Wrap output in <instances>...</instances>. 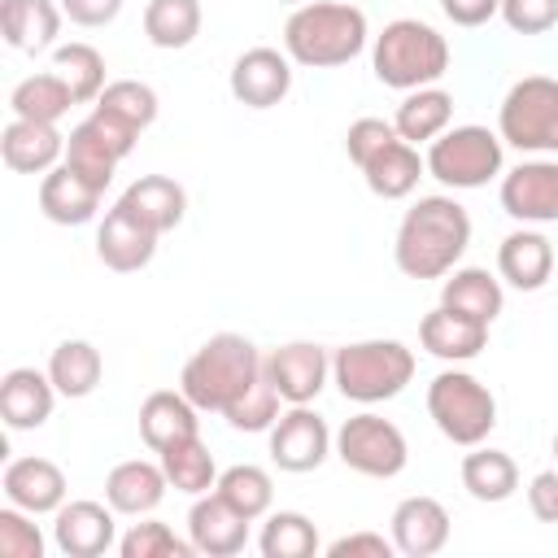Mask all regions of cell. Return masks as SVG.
<instances>
[{"instance_id": "cell-40", "label": "cell", "mask_w": 558, "mask_h": 558, "mask_svg": "<svg viewBox=\"0 0 558 558\" xmlns=\"http://www.w3.org/2000/svg\"><path fill=\"white\" fill-rule=\"evenodd\" d=\"M244 519H262V514H270V501H275V480L262 471V466H253V462H240V466H227L222 475H218V484H214Z\"/></svg>"}, {"instance_id": "cell-21", "label": "cell", "mask_w": 558, "mask_h": 558, "mask_svg": "<svg viewBox=\"0 0 558 558\" xmlns=\"http://www.w3.org/2000/svg\"><path fill=\"white\" fill-rule=\"evenodd\" d=\"M0 157L17 174H48L52 166L65 161V135L57 131V122L13 118L0 135Z\"/></svg>"}, {"instance_id": "cell-13", "label": "cell", "mask_w": 558, "mask_h": 558, "mask_svg": "<svg viewBox=\"0 0 558 558\" xmlns=\"http://www.w3.org/2000/svg\"><path fill=\"white\" fill-rule=\"evenodd\" d=\"M501 209L523 227L558 222V157L519 161L501 174Z\"/></svg>"}, {"instance_id": "cell-29", "label": "cell", "mask_w": 558, "mask_h": 558, "mask_svg": "<svg viewBox=\"0 0 558 558\" xmlns=\"http://www.w3.org/2000/svg\"><path fill=\"white\" fill-rule=\"evenodd\" d=\"M423 174H427V161H423L418 148L405 144L401 135H397L392 144H384V148L362 166V179H366V187H371L379 201H405V196L418 187Z\"/></svg>"}, {"instance_id": "cell-5", "label": "cell", "mask_w": 558, "mask_h": 558, "mask_svg": "<svg viewBox=\"0 0 558 558\" xmlns=\"http://www.w3.org/2000/svg\"><path fill=\"white\" fill-rule=\"evenodd\" d=\"M331 379L344 401L357 405L392 401L414 379V349H405L401 340H353L336 349Z\"/></svg>"}, {"instance_id": "cell-32", "label": "cell", "mask_w": 558, "mask_h": 558, "mask_svg": "<svg viewBox=\"0 0 558 558\" xmlns=\"http://www.w3.org/2000/svg\"><path fill=\"white\" fill-rule=\"evenodd\" d=\"M462 488L475 501H510L519 488V466L506 449H488V445H471V453L462 458Z\"/></svg>"}, {"instance_id": "cell-17", "label": "cell", "mask_w": 558, "mask_h": 558, "mask_svg": "<svg viewBox=\"0 0 558 558\" xmlns=\"http://www.w3.org/2000/svg\"><path fill=\"white\" fill-rule=\"evenodd\" d=\"M0 488L9 506L26 514H57L65 506V471L52 458H13L0 475Z\"/></svg>"}, {"instance_id": "cell-51", "label": "cell", "mask_w": 558, "mask_h": 558, "mask_svg": "<svg viewBox=\"0 0 558 558\" xmlns=\"http://www.w3.org/2000/svg\"><path fill=\"white\" fill-rule=\"evenodd\" d=\"M283 4H292V0H283Z\"/></svg>"}, {"instance_id": "cell-43", "label": "cell", "mask_w": 558, "mask_h": 558, "mask_svg": "<svg viewBox=\"0 0 558 558\" xmlns=\"http://www.w3.org/2000/svg\"><path fill=\"white\" fill-rule=\"evenodd\" d=\"M31 519L17 506L0 510V558H44V532Z\"/></svg>"}, {"instance_id": "cell-37", "label": "cell", "mask_w": 558, "mask_h": 558, "mask_svg": "<svg viewBox=\"0 0 558 558\" xmlns=\"http://www.w3.org/2000/svg\"><path fill=\"white\" fill-rule=\"evenodd\" d=\"M92 109L113 118V122H122V126H131L140 135V131H148L157 122V92L148 83H140V78H113V83H105V92L96 96Z\"/></svg>"}, {"instance_id": "cell-6", "label": "cell", "mask_w": 558, "mask_h": 558, "mask_svg": "<svg viewBox=\"0 0 558 558\" xmlns=\"http://www.w3.org/2000/svg\"><path fill=\"white\" fill-rule=\"evenodd\" d=\"M427 414L445 440L471 449V445H484L488 432L497 427V397L471 371L449 366L427 384Z\"/></svg>"}, {"instance_id": "cell-24", "label": "cell", "mask_w": 558, "mask_h": 558, "mask_svg": "<svg viewBox=\"0 0 558 558\" xmlns=\"http://www.w3.org/2000/svg\"><path fill=\"white\" fill-rule=\"evenodd\" d=\"M418 344L432 357H440V362H471V357L484 353L488 327L475 323V318H466V314H458V310H449V305H436L418 323Z\"/></svg>"}, {"instance_id": "cell-2", "label": "cell", "mask_w": 558, "mask_h": 558, "mask_svg": "<svg viewBox=\"0 0 558 558\" xmlns=\"http://www.w3.org/2000/svg\"><path fill=\"white\" fill-rule=\"evenodd\" d=\"M262 379V353L248 336L240 331H218L209 336L179 371V388L183 397L205 410V414H222L227 405H235L253 384Z\"/></svg>"}, {"instance_id": "cell-8", "label": "cell", "mask_w": 558, "mask_h": 558, "mask_svg": "<svg viewBox=\"0 0 558 558\" xmlns=\"http://www.w3.org/2000/svg\"><path fill=\"white\" fill-rule=\"evenodd\" d=\"M427 174L453 192L466 187H484L488 179L501 174V135L488 126H449L445 135H436L427 144Z\"/></svg>"}, {"instance_id": "cell-28", "label": "cell", "mask_w": 558, "mask_h": 558, "mask_svg": "<svg viewBox=\"0 0 558 558\" xmlns=\"http://www.w3.org/2000/svg\"><path fill=\"white\" fill-rule=\"evenodd\" d=\"M122 209H131L144 227H153L157 235L174 231L187 214V192L170 179V174H140L122 196H118Z\"/></svg>"}, {"instance_id": "cell-30", "label": "cell", "mask_w": 558, "mask_h": 558, "mask_svg": "<svg viewBox=\"0 0 558 558\" xmlns=\"http://www.w3.org/2000/svg\"><path fill=\"white\" fill-rule=\"evenodd\" d=\"M440 305H449V310H458V314H466V318H475V323L488 327L501 314L506 292H501V279L497 275H488L480 266H462V270L453 266L445 275V283H440Z\"/></svg>"}, {"instance_id": "cell-36", "label": "cell", "mask_w": 558, "mask_h": 558, "mask_svg": "<svg viewBox=\"0 0 558 558\" xmlns=\"http://www.w3.org/2000/svg\"><path fill=\"white\" fill-rule=\"evenodd\" d=\"M161 471L170 480V488L187 493V497H201L218 484V466H214V453L205 449L201 436H187V440H174L170 449H161Z\"/></svg>"}, {"instance_id": "cell-42", "label": "cell", "mask_w": 558, "mask_h": 558, "mask_svg": "<svg viewBox=\"0 0 558 558\" xmlns=\"http://www.w3.org/2000/svg\"><path fill=\"white\" fill-rule=\"evenodd\" d=\"M279 401H283V397H279V392H275V384L262 375V379H257V384H253L235 405H227V410H222V418H227L235 432H270V427L279 423V414H283V410H279Z\"/></svg>"}, {"instance_id": "cell-14", "label": "cell", "mask_w": 558, "mask_h": 558, "mask_svg": "<svg viewBox=\"0 0 558 558\" xmlns=\"http://www.w3.org/2000/svg\"><path fill=\"white\" fill-rule=\"evenodd\" d=\"M231 96L244 105V109H275L283 105V96L292 92V57L279 52V48H244L235 61H231V78H227Z\"/></svg>"}, {"instance_id": "cell-26", "label": "cell", "mask_w": 558, "mask_h": 558, "mask_svg": "<svg viewBox=\"0 0 558 558\" xmlns=\"http://www.w3.org/2000/svg\"><path fill=\"white\" fill-rule=\"evenodd\" d=\"M201 410L183 397V388L174 392V388H157V392H148L144 397V405H140V436H144V445L153 449V453H161V449H170L174 440H187V436H201V418H196Z\"/></svg>"}, {"instance_id": "cell-10", "label": "cell", "mask_w": 558, "mask_h": 558, "mask_svg": "<svg viewBox=\"0 0 558 558\" xmlns=\"http://www.w3.org/2000/svg\"><path fill=\"white\" fill-rule=\"evenodd\" d=\"M135 131L131 126H122V122H113V118H105V113H87L70 135H65V166L78 174V179H87L92 187H109L113 183V170H118V161L122 157H131V148H135Z\"/></svg>"}, {"instance_id": "cell-49", "label": "cell", "mask_w": 558, "mask_h": 558, "mask_svg": "<svg viewBox=\"0 0 558 558\" xmlns=\"http://www.w3.org/2000/svg\"><path fill=\"white\" fill-rule=\"evenodd\" d=\"M440 13L453 26H484L488 17L501 13V0H440Z\"/></svg>"}, {"instance_id": "cell-18", "label": "cell", "mask_w": 558, "mask_h": 558, "mask_svg": "<svg viewBox=\"0 0 558 558\" xmlns=\"http://www.w3.org/2000/svg\"><path fill=\"white\" fill-rule=\"evenodd\" d=\"M157 240H161V235H157L153 227H144L131 209L113 205V209L105 214L100 231H96V257H100L109 270L131 275V270H144V266L153 262Z\"/></svg>"}, {"instance_id": "cell-38", "label": "cell", "mask_w": 558, "mask_h": 558, "mask_svg": "<svg viewBox=\"0 0 558 558\" xmlns=\"http://www.w3.org/2000/svg\"><path fill=\"white\" fill-rule=\"evenodd\" d=\"M257 549H262V558H310V554H318V527L301 510H275L262 523Z\"/></svg>"}, {"instance_id": "cell-50", "label": "cell", "mask_w": 558, "mask_h": 558, "mask_svg": "<svg viewBox=\"0 0 558 558\" xmlns=\"http://www.w3.org/2000/svg\"><path fill=\"white\" fill-rule=\"evenodd\" d=\"M554 462H558V432H554Z\"/></svg>"}, {"instance_id": "cell-19", "label": "cell", "mask_w": 558, "mask_h": 558, "mask_svg": "<svg viewBox=\"0 0 558 558\" xmlns=\"http://www.w3.org/2000/svg\"><path fill=\"white\" fill-rule=\"evenodd\" d=\"M57 384L48 379V371H35V366H13L4 379H0V418L13 427V432H35L52 418V405H57Z\"/></svg>"}, {"instance_id": "cell-34", "label": "cell", "mask_w": 558, "mask_h": 558, "mask_svg": "<svg viewBox=\"0 0 558 558\" xmlns=\"http://www.w3.org/2000/svg\"><path fill=\"white\" fill-rule=\"evenodd\" d=\"M74 92L65 87V78L57 70H44V74H26L13 92H9V109L13 118H31V122H61L70 113Z\"/></svg>"}, {"instance_id": "cell-48", "label": "cell", "mask_w": 558, "mask_h": 558, "mask_svg": "<svg viewBox=\"0 0 558 558\" xmlns=\"http://www.w3.org/2000/svg\"><path fill=\"white\" fill-rule=\"evenodd\" d=\"M57 4L74 26H109L122 13V0H57Z\"/></svg>"}, {"instance_id": "cell-4", "label": "cell", "mask_w": 558, "mask_h": 558, "mask_svg": "<svg viewBox=\"0 0 558 558\" xmlns=\"http://www.w3.org/2000/svg\"><path fill=\"white\" fill-rule=\"evenodd\" d=\"M371 70L392 92L432 87L449 70V44L436 26H427L418 17H397L375 35Z\"/></svg>"}, {"instance_id": "cell-9", "label": "cell", "mask_w": 558, "mask_h": 558, "mask_svg": "<svg viewBox=\"0 0 558 558\" xmlns=\"http://www.w3.org/2000/svg\"><path fill=\"white\" fill-rule=\"evenodd\" d=\"M336 458L349 471H357V475L392 480V475L405 471L410 445H405V436H401V427L392 418L362 410V414H353V418L340 423V432H336Z\"/></svg>"}, {"instance_id": "cell-44", "label": "cell", "mask_w": 558, "mask_h": 558, "mask_svg": "<svg viewBox=\"0 0 558 558\" xmlns=\"http://www.w3.org/2000/svg\"><path fill=\"white\" fill-rule=\"evenodd\" d=\"M397 140V126L392 122H384V118H357V122H349V131H344V153H349V161L362 170L384 144H392Z\"/></svg>"}, {"instance_id": "cell-25", "label": "cell", "mask_w": 558, "mask_h": 558, "mask_svg": "<svg viewBox=\"0 0 558 558\" xmlns=\"http://www.w3.org/2000/svg\"><path fill=\"white\" fill-rule=\"evenodd\" d=\"M100 187H92L87 179H78L65 161L61 166H52L44 179H39V214L48 218V222H57V227H83V222H92L96 218V209H100Z\"/></svg>"}, {"instance_id": "cell-39", "label": "cell", "mask_w": 558, "mask_h": 558, "mask_svg": "<svg viewBox=\"0 0 558 558\" xmlns=\"http://www.w3.org/2000/svg\"><path fill=\"white\" fill-rule=\"evenodd\" d=\"M52 70L65 78L78 105H96L105 92V57L92 44H57L52 48Z\"/></svg>"}, {"instance_id": "cell-35", "label": "cell", "mask_w": 558, "mask_h": 558, "mask_svg": "<svg viewBox=\"0 0 558 558\" xmlns=\"http://www.w3.org/2000/svg\"><path fill=\"white\" fill-rule=\"evenodd\" d=\"M201 0H148L144 4V35L153 48L179 52L201 35Z\"/></svg>"}, {"instance_id": "cell-15", "label": "cell", "mask_w": 558, "mask_h": 558, "mask_svg": "<svg viewBox=\"0 0 558 558\" xmlns=\"http://www.w3.org/2000/svg\"><path fill=\"white\" fill-rule=\"evenodd\" d=\"M113 506L109 501H65L52 514V541L65 558H100L118 545V523H113Z\"/></svg>"}, {"instance_id": "cell-3", "label": "cell", "mask_w": 558, "mask_h": 558, "mask_svg": "<svg viewBox=\"0 0 558 558\" xmlns=\"http://www.w3.org/2000/svg\"><path fill=\"white\" fill-rule=\"evenodd\" d=\"M362 48H366V13L353 0L301 4L283 26V52L310 70L349 65Z\"/></svg>"}, {"instance_id": "cell-46", "label": "cell", "mask_w": 558, "mask_h": 558, "mask_svg": "<svg viewBox=\"0 0 558 558\" xmlns=\"http://www.w3.org/2000/svg\"><path fill=\"white\" fill-rule=\"evenodd\" d=\"M397 545L384 532H349L327 545V558H392Z\"/></svg>"}, {"instance_id": "cell-11", "label": "cell", "mask_w": 558, "mask_h": 558, "mask_svg": "<svg viewBox=\"0 0 558 558\" xmlns=\"http://www.w3.org/2000/svg\"><path fill=\"white\" fill-rule=\"evenodd\" d=\"M331 449H336V436L323 423V414H314L310 405L283 410L279 423L270 427V462L279 471H292V475L318 471Z\"/></svg>"}, {"instance_id": "cell-33", "label": "cell", "mask_w": 558, "mask_h": 558, "mask_svg": "<svg viewBox=\"0 0 558 558\" xmlns=\"http://www.w3.org/2000/svg\"><path fill=\"white\" fill-rule=\"evenodd\" d=\"M105 375V357L92 340H61L48 357V379L57 384L61 397L78 401V397H92L96 384Z\"/></svg>"}, {"instance_id": "cell-31", "label": "cell", "mask_w": 558, "mask_h": 558, "mask_svg": "<svg viewBox=\"0 0 558 558\" xmlns=\"http://www.w3.org/2000/svg\"><path fill=\"white\" fill-rule=\"evenodd\" d=\"M449 122H453V96L445 87H436V83L405 92V100L397 105V118H392L397 135L405 144H414V148L418 144H432L436 135H445Z\"/></svg>"}, {"instance_id": "cell-47", "label": "cell", "mask_w": 558, "mask_h": 558, "mask_svg": "<svg viewBox=\"0 0 558 558\" xmlns=\"http://www.w3.org/2000/svg\"><path fill=\"white\" fill-rule=\"evenodd\" d=\"M527 510L541 523H558V471H536L527 484Z\"/></svg>"}, {"instance_id": "cell-23", "label": "cell", "mask_w": 558, "mask_h": 558, "mask_svg": "<svg viewBox=\"0 0 558 558\" xmlns=\"http://www.w3.org/2000/svg\"><path fill=\"white\" fill-rule=\"evenodd\" d=\"M497 275L519 292H541L554 275V244L532 227L510 231L497 244Z\"/></svg>"}, {"instance_id": "cell-27", "label": "cell", "mask_w": 558, "mask_h": 558, "mask_svg": "<svg viewBox=\"0 0 558 558\" xmlns=\"http://www.w3.org/2000/svg\"><path fill=\"white\" fill-rule=\"evenodd\" d=\"M61 4L52 0H0V31H4V44L17 48V52H48L61 35Z\"/></svg>"}, {"instance_id": "cell-1", "label": "cell", "mask_w": 558, "mask_h": 558, "mask_svg": "<svg viewBox=\"0 0 558 558\" xmlns=\"http://www.w3.org/2000/svg\"><path fill=\"white\" fill-rule=\"evenodd\" d=\"M471 244V214L453 196H418L397 227V270L410 279H445Z\"/></svg>"}, {"instance_id": "cell-7", "label": "cell", "mask_w": 558, "mask_h": 558, "mask_svg": "<svg viewBox=\"0 0 558 558\" xmlns=\"http://www.w3.org/2000/svg\"><path fill=\"white\" fill-rule=\"evenodd\" d=\"M497 135L519 153L558 157V78L549 74L519 78L497 109Z\"/></svg>"}, {"instance_id": "cell-45", "label": "cell", "mask_w": 558, "mask_h": 558, "mask_svg": "<svg viewBox=\"0 0 558 558\" xmlns=\"http://www.w3.org/2000/svg\"><path fill=\"white\" fill-rule=\"evenodd\" d=\"M501 22L519 35H545L558 26V0H501Z\"/></svg>"}, {"instance_id": "cell-12", "label": "cell", "mask_w": 558, "mask_h": 558, "mask_svg": "<svg viewBox=\"0 0 558 558\" xmlns=\"http://www.w3.org/2000/svg\"><path fill=\"white\" fill-rule=\"evenodd\" d=\"M262 375L275 384V392L288 405H310L331 375V357L314 340H292V344H279L262 357Z\"/></svg>"}, {"instance_id": "cell-41", "label": "cell", "mask_w": 558, "mask_h": 558, "mask_svg": "<svg viewBox=\"0 0 558 558\" xmlns=\"http://www.w3.org/2000/svg\"><path fill=\"white\" fill-rule=\"evenodd\" d=\"M118 554L122 558H192L196 545L174 536V527H166L161 519H140L118 536Z\"/></svg>"}, {"instance_id": "cell-20", "label": "cell", "mask_w": 558, "mask_h": 558, "mask_svg": "<svg viewBox=\"0 0 558 558\" xmlns=\"http://www.w3.org/2000/svg\"><path fill=\"white\" fill-rule=\"evenodd\" d=\"M392 545L405 558L440 554L449 545V510L427 493L397 501V510H392Z\"/></svg>"}, {"instance_id": "cell-22", "label": "cell", "mask_w": 558, "mask_h": 558, "mask_svg": "<svg viewBox=\"0 0 558 558\" xmlns=\"http://www.w3.org/2000/svg\"><path fill=\"white\" fill-rule=\"evenodd\" d=\"M166 488H170V480H166L161 462H148V458H126L105 475V501L131 519L153 514L161 506Z\"/></svg>"}, {"instance_id": "cell-16", "label": "cell", "mask_w": 558, "mask_h": 558, "mask_svg": "<svg viewBox=\"0 0 558 558\" xmlns=\"http://www.w3.org/2000/svg\"><path fill=\"white\" fill-rule=\"evenodd\" d=\"M248 523L218 488L201 493L187 510V541L196 545V554H209V558H235L244 545H248Z\"/></svg>"}]
</instances>
